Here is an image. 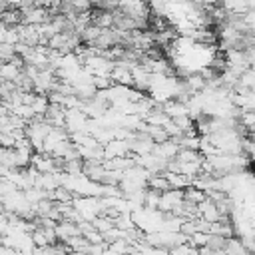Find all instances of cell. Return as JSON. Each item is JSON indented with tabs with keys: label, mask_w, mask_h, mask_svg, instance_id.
Wrapping results in <instances>:
<instances>
[{
	"label": "cell",
	"mask_w": 255,
	"mask_h": 255,
	"mask_svg": "<svg viewBox=\"0 0 255 255\" xmlns=\"http://www.w3.org/2000/svg\"><path fill=\"white\" fill-rule=\"evenodd\" d=\"M8 8H20L22 6V0H4Z\"/></svg>",
	"instance_id": "obj_7"
},
{
	"label": "cell",
	"mask_w": 255,
	"mask_h": 255,
	"mask_svg": "<svg viewBox=\"0 0 255 255\" xmlns=\"http://www.w3.org/2000/svg\"><path fill=\"white\" fill-rule=\"evenodd\" d=\"M181 201H183V189H165L159 193L157 209L161 213H171Z\"/></svg>",
	"instance_id": "obj_1"
},
{
	"label": "cell",
	"mask_w": 255,
	"mask_h": 255,
	"mask_svg": "<svg viewBox=\"0 0 255 255\" xmlns=\"http://www.w3.org/2000/svg\"><path fill=\"white\" fill-rule=\"evenodd\" d=\"M104 147V159H112V157H124L129 153V145L128 139H112L108 143L102 145Z\"/></svg>",
	"instance_id": "obj_3"
},
{
	"label": "cell",
	"mask_w": 255,
	"mask_h": 255,
	"mask_svg": "<svg viewBox=\"0 0 255 255\" xmlns=\"http://www.w3.org/2000/svg\"><path fill=\"white\" fill-rule=\"evenodd\" d=\"M219 6L225 14H243L253 10V0H221Z\"/></svg>",
	"instance_id": "obj_4"
},
{
	"label": "cell",
	"mask_w": 255,
	"mask_h": 255,
	"mask_svg": "<svg viewBox=\"0 0 255 255\" xmlns=\"http://www.w3.org/2000/svg\"><path fill=\"white\" fill-rule=\"evenodd\" d=\"M22 14V24H32V26H40L44 22L50 20V12L46 8H40V6H28V8H22L20 10Z\"/></svg>",
	"instance_id": "obj_2"
},
{
	"label": "cell",
	"mask_w": 255,
	"mask_h": 255,
	"mask_svg": "<svg viewBox=\"0 0 255 255\" xmlns=\"http://www.w3.org/2000/svg\"><path fill=\"white\" fill-rule=\"evenodd\" d=\"M90 20L98 28H112L114 26V12L106 10V8H98V10L90 12Z\"/></svg>",
	"instance_id": "obj_5"
},
{
	"label": "cell",
	"mask_w": 255,
	"mask_h": 255,
	"mask_svg": "<svg viewBox=\"0 0 255 255\" xmlns=\"http://www.w3.org/2000/svg\"><path fill=\"white\" fill-rule=\"evenodd\" d=\"M187 2H191V4H195V6H203V0H187Z\"/></svg>",
	"instance_id": "obj_8"
},
{
	"label": "cell",
	"mask_w": 255,
	"mask_h": 255,
	"mask_svg": "<svg viewBox=\"0 0 255 255\" xmlns=\"http://www.w3.org/2000/svg\"><path fill=\"white\" fill-rule=\"evenodd\" d=\"M207 195H205V191H201V189H197V187H193V185H187L185 189H183V199L185 201H191V203H199V201H203Z\"/></svg>",
	"instance_id": "obj_6"
}]
</instances>
